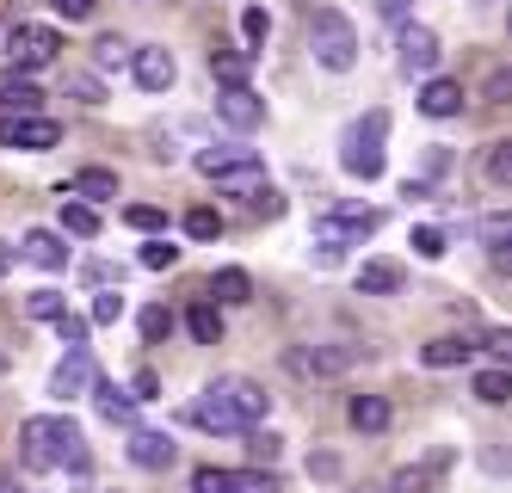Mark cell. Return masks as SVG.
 <instances>
[{"instance_id": "obj_26", "label": "cell", "mask_w": 512, "mask_h": 493, "mask_svg": "<svg viewBox=\"0 0 512 493\" xmlns=\"http://www.w3.org/2000/svg\"><path fill=\"white\" fill-rule=\"evenodd\" d=\"M210 74L223 81V93H229V87H247L253 56H247V50H223V44H216V50H210Z\"/></svg>"}, {"instance_id": "obj_32", "label": "cell", "mask_w": 512, "mask_h": 493, "mask_svg": "<svg viewBox=\"0 0 512 493\" xmlns=\"http://www.w3.org/2000/svg\"><path fill=\"white\" fill-rule=\"evenodd\" d=\"M186 235L192 241H216V235H223V210H210V204L186 210Z\"/></svg>"}, {"instance_id": "obj_6", "label": "cell", "mask_w": 512, "mask_h": 493, "mask_svg": "<svg viewBox=\"0 0 512 493\" xmlns=\"http://www.w3.org/2000/svg\"><path fill=\"white\" fill-rule=\"evenodd\" d=\"M56 50H62L56 25H13V31H7V56L19 62V74L50 68V62H56Z\"/></svg>"}, {"instance_id": "obj_36", "label": "cell", "mask_w": 512, "mask_h": 493, "mask_svg": "<svg viewBox=\"0 0 512 493\" xmlns=\"http://www.w3.org/2000/svg\"><path fill=\"white\" fill-rule=\"evenodd\" d=\"M130 50H136V44H124L118 31H105L99 44H93V62H99V68H124V62H130Z\"/></svg>"}, {"instance_id": "obj_41", "label": "cell", "mask_w": 512, "mask_h": 493, "mask_svg": "<svg viewBox=\"0 0 512 493\" xmlns=\"http://www.w3.org/2000/svg\"><path fill=\"white\" fill-rule=\"evenodd\" d=\"M167 333H173V315L161 309V302H155V309H142V339H149V346H161Z\"/></svg>"}, {"instance_id": "obj_31", "label": "cell", "mask_w": 512, "mask_h": 493, "mask_svg": "<svg viewBox=\"0 0 512 493\" xmlns=\"http://www.w3.org/2000/svg\"><path fill=\"white\" fill-rule=\"evenodd\" d=\"M229 493H284L272 469H229Z\"/></svg>"}, {"instance_id": "obj_12", "label": "cell", "mask_w": 512, "mask_h": 493, "mask_svg": "<svg viewBox=\"0 0 512 493\" xmlns=\"http://www.w3.org/2000/svg\"><path fill=\"white\" fill-rule=\"evenodd\" d=\"M62 198H75V204H87V210H93V204H112V198H118V173H112V167H81L75 179L62 185Z\"/></svg>"}, {"instance_id": "obj_22", "label": "cell", "mask_w": 512, "mask_h": 493, "mask_svg": "<svg viewBox=\"0 0 512 493\" xmlns=\"http://www.w3.org/2000/svg\"><path fill=\"white\" fill-rule=\"evenodd\" d=\"M469 339H457V333H445V339H426V346H420V364L426 370H457V364H469Z\"/></svg>"}, {"instance_id": "obj_9", "label": "cell", "mask_w": 512, "mask_h": 493, "mask_svg": "<svg viewBox=\"0 0 512 493\" xmlns=\"http://www.w3.org/2000/svg\"><path fill=\"white\" fill-rule=\"evenodd\" d=\"M62 142L56 118H0V148H25V155H44Z\"/></svg>"}, {"instance_id": "obj_24", "label": "cell", "mask_w": 512, "mask_h": 493, "mask_svg": "<svg viewBox=\"0 0 512 493\" xmlns=\"http://www.w3.org/2000/svg\"><path fill=\"white\" fill-rule=\"evenodd\" d=\"M210 296H216V309H235V302H253V278L241 272V265H223V272L210 278Z\"/></svg>"}, {"instance_id": "obj_46", "label": "cell", "mask_w": 512, "mask_h": 493, "mask_svg": "<svg viewBox=\"0 0 512 493\" xmlns=\"http://www.w3.org/2000/svg\"><path fill=\"white\" fill-rule=\"evenodd\" d=\"M50 7L68 19V25H81V19H93V0H50Z\"/></svg>"}, {"instance_id": "obj_18", "label": "cell", "mask_w": 512, "mask_h": 493, "mask_svg": "<svg viewBox=\"0 0 512 493\" xmlns=\"http://www.w3.org/2000/svg\"><path fill=\"white\" fill-rule=\"evenodd\" d=\"M420 111H426V118H457V111H463V87L445 81V74H432V81L420 87Z\"/></svg>"}, {"instance_id": "obj_51", "label": "cell", "mask_w": 512, "mask_h": 493, "mask_svg": "<svg viewBox=\"0 0 512 493\" xmlns=\"http://www.w3.org/2000/svg\"><path fill=\"white\" fill-rule=\"evenodd\" d=\"M506 93H512V81H506V74H500V68H494V74H488V99H494V105H500V99H506Z\"/></svg>"}, {"instance_id": "obj_43", "label": "cell", "mask_w": 512, "mask_h": 493, "mask_svg": "<svg viewBox=\"0 0 512 493\" xmlns=\"http://www.w3.org/2000/svg\"><path fill=\"white\" fill-rule=\"evenodd\" d=\"M192 493H229V469H216V463H204V469L192 475Z\"/></svg>"}, {"instance_id": "obj_40", "label": "cell", "mask_w": 512, "mask_h": 493, "mask_svg": "<svg viewBox=\"0 0 512 493\" xmlns=\"http://www.w3.org/2000/svg\"><path fill=\"white\" fill-rule=\"evenodd\" d=\"M506 241H512V216L494 210V216L482 222V247H488V253H506Z\"/></svg>"}, {"instance_id": "obj_49", "label": "cell", "mask_w": 512, "mask_h": 493, "mask_svg": "<svg viewBox=\"0 0 512 493\" xmlns=\"http://www.w3.org/2000/svg\"><path fill=\"white\" fill-rule=\"evenodd\" d=\"M309 475L315 481H334L340 475V457H327V450H321V457H309Z\"/></svg>"}, {"instance_id": "obj_47", "label": "cell", "mask_w": 512, "mask_h": 493, "mask_svg": "<svg viewBox=\"0 0 512 493\" xmlns=\"http://www.w3.org/2000/svg\"><path fill=\"white\" fill-rule=\"evenodd\" d=\"M247 210H253V216H278V210H284V198H278V192H272V185H266V192H260V198H247Z\"/></svg>"}, {"instance_id": "obj_33", "label": "cell", "mask_w": 512, "mask_h": 493, "mask_svg": "<svg viewBox=\"0 0 512 493\" xmlns=\"http://www.w3.org/2000/svg\"><path fill=\"white\" fill-rule=\"evenodd\" d=\"M136 259H142V272H173V265H179V247H173L167 235H155V241L142 247Z\"/></svg>"}, {"instance_id": "obj_13", "label": "cell", "mask_w": 512, "mask_h": 493, "mask_svg": "<svg viewBox=\"0 0 512 493\" xmlns=\"http://www.w3.org/2000/svg\"><path fill=\"white\" fill-rule=\"evenodd\" d=\"M124 457L136 463V469H173V457H179V444L167 438V432H130V444H124Z\"/></svg>"}, {"instance_id": "obj_29", "label": "cell", "mask_w": 512, "mask_h": 493, "mask_svg": "<svg viewBox=\"0 0 512 493\" xmlns=\"http://www.w3.org/2000/svg\"><path fill=\"white\" fill-rule=\"evenodd\" d=\"M475 401H482V407H506L512 401V376L506 370H482V376H475Z\"/></svg>"}, {"instance_id": "obj_14", "label": "cell", "mask_w": 512, "mask_h": 493, "mask_svg": "<svg viewBox=\"0 0 512 493\" xmlns=\"http://www.w3.org/2000/svg\"><path fill=\"white\" fill-rule=\"evenodd\" d=\"M93 389V352H68L62 364H56V376H50V395L56 401H75V395H87Z\"/></svg>"}, {"instance_id": "obj_5", "label": "cell", "mask_w": 512, "mask_h": 493, "mask_svg": "<svg viewBox=\"0 0 512 493\" xmlns=\"http://www.w3.org/2000/svg\"><path fill=\"white\" fill-rule=\"evenodd\" d=\"M309 50H315V62H321V68L346 74V68L358 62V31H352V19H346V13H334V7H321V13L309 19Z\"/></svg>"}, {"instance_id": "obj_11", "label": "cell", "mask_w": 512, "mask_h": 493, "mask_svg": "<svg viewBox=\"0 0 512 493\" xmlns=\"http://www.w3.org/2000/svg\"><path fill=\"white\" fill-rule=\"evenodd\" d=\"M216 118L247 136V130H260V124H266V99L253 93V87H229V93H216Z\"/></svg>"}, {"instance_id": "obj_20", "label": "cell", "mask_w": 512, "mask_h": 493, "mask_svg": "<svg viewBox=\"0 0 512 493\" xmlns=\"http://www.w3.org/2000/svg\"><path fill=\"white\" fill-rule=\"evenodd\" d=\"M241 161H260L247 142H210V148H198V173L204 179H216V173H229V167H241Z\"/></svg>"}, {"instance_id": "obj_17", "label": "cell", "mask_w": 512, "mask_h": 493, "mask_svg": "<svg viewBox=\"0 0 512 493\" xmlns=\"http://www.w3.org/2000/svg\"><path fill=\"white\" fill-rule=\"evenodd\" d=\"M19 259L44 265V272H62V265H68V247H62V235H56V229H31V235L19 241Z\"/></svg>"}, {"instance_id": "obj_45", "label": "cell", "mask_w": 512, "mask_h": 493, "mask_svg": "<svg viewBox=\"0 0 512 493\" xmlns=\"http://www.w3.org/2000/svg\"><path fill=\"white\" fill-rule=\"evenodd\" d=\"M68 93H75L81 105H105V87L93 81V74H75V81H68Z\"/></svg>"}, {"instance_id": "obj_38", "label": "cell", "mask_w": 512, "mask_h": 493, "mask_svg": "<svg viewBox=\"0 0 512 493\" xmlns=\"http://www.w3.org/2000/svg\"><path fill=\"white\" fill-rule=\"evenodd\" d=\"M241 37H247V44H253L247 56H260V44H266V37H272V19H266V7H247V13H241Z\"/></svg>"}, {"instance_id": "obj_52", "label": "cell", "mask_w": 512, "mask_h": 493, "mask_svg": "<svg viewBox=\"0 0 512 493\" xmlns=\"http://www.w3.org/2000/svg\"><path fill=\"white\" fill-rule=\"evenodd\" d=\"M488 352H494V358H506V352H512V339H506V327H494V333H488Z\"/></svg>"}, {"instance_id": "obj_35", "label": "cell", "mask_w": 512, "mask_h": 493, "mask_svg": "<svg viewBox=\"0 0 512 493\" xmlns=\"http://www.w3.org/2000/svg\"><path fill=\"white\" fill-rule=\"evenodd\" d=\"M56 333H62V346H68V352H87V333H93V327H87V315L62 309V315H56Z\"/></svg>"}, {"instance_id": "obj_50", "label": "cell", "mask_w": 512, "mask_h": 493, "mask_svg": "<svg viewBox=\"0 0 512 493\" xmlns=\"http://www.w3.org/2000/svg\"><path fill=\"white\" fill-rule=\"evenodd\" d=\"M445 167H451V148H426V185L445 173Z\"/></svg>"}, {"instance_id": "obj_57", "label": "cell", "mask_w": 512, "mask_h": 493, "mask_svg": "<svg viewBox=\"0 0 512 493\" xmlns=\"http://www.w3.org/2000/svg\"><path fill=\"white\" fill-rule=\"evenodd\" d=\"M93 7H99V0H93Z\"/></svg>"}, {"instance_id": "obj_55", "label": "cell", "mask_w": 512, "mask_h": 493, "mask_svg": "<svg viewBox=\"0 0 512 493\" xmlns=\"http://www.w3.org/2000/svg\"><path fill=\"white\" fill-rule=\"evenodd\" d=\"M352 493H383V487H352Z\"/></svg>"}, {"instance_id": "obj_39", "label": "cell", "mask_w": 512, "mask_h": 493, "mask_svg": "<svg viewBox=\"0 0 512 493\" xmlns=\"http://www.w3.org/2000/svg\"><path fill=\"white\" fill-rule=\"evenodd\" d=\"M124 222H130V229H142V235H161V229H167V210H161V204H130Z\"/></svg>"}, {"instance_id": "obj_3", "label": "cell", "mask_w": 512, "mask_h": 493, "mask_svg": "<svg viewBox=\"0 0 512 493\" xmlns=\"http://www.w3.org/2000/svg\"><path fill=\"white\" fill-rule=\"evenodd\" d=\"M377 210H364V204H340V210H327V216H315V229H309V241H315V265H334L346 247H364L377 235Z\"/></svg>"}, {"instance_id": "obj_23", "label": "cell", "mask_w": 512, "mask_h": 493, "mask_svg": "<svg viewBox=\"0 0 512 493\" xmlns=\"http://www.w3.org/2000/svg\"><path fill=\"white\" fill-rule=\"evenodd\" d=\"M438 475H445V450H438L432 463H408V469H395L389 493H432V487H438Z\"/></svg>"}, {"instance_id": "obj_10", "label": "cell", "mask_w": 512, "mask_h": 493, "mask_svg": "<svg viewBox=\"0 0 512 493\" xmlns=\"http://www.w3.org/2000/svg\"><path fill=\"white\" fill-rule=\"evenodd\" d=\"M130 68H136V87H142V93H167V87L179 81V62H173V50H161V44H136V50H130Z\"/></svg>"}, {"instance_id": "obj_8", "label": "cell", "mask_w": 512, "mask_h": 493, "mask_svg": "<svg viewBox=\"0 0 512 493\" xmlns=\"http://www.w3.org/2000/svg\"><path fill=\"white\" fill-rule=\"evenodd\" d=\"M395 68L408 74H420V81H432V68H438V31H426V25H408L401 31V44H395Z\"/></svg>"}, {"instance_id": "obj_25", "label": "cell", "mask_w": 512, "mask_h": 493, "mask_svg": "<svg viewBox=\"0 0 512 493\" xmlns=\"http://www.w3.org/2000/svg\"><path fill=\"white\" fill-rule=\"evenodd\" d=\"M87 395H93V407H99V413H105V420H112V426H130L136 401H130V395H124L118 383H105V376H93V389H87Z\"/></svg>"}, {"instance_id": "obj_42", "label": "cell", "mask_w": 512, "mask_h": 493, "mask_svg": "<svg viewBox=\"0 0 512 493\" xmlns=\"http://www.w3.org/2000/svg\"><path fill=\"white\" fill-rule=\"evenodd\" d=\"M445 247H451L445 229H414V253H420V259H445Z\"/></svg>"}, {"instance_id": "obj_19", "label": "cell", "mask_w": 512, "mask_h": 493, "mask_svg": "<svg viewBox=\"0 0 512 493\" xmlns=\"http://www.w3.org/2000/svg\"><path fill=\"white\" fill-rule=\"evenodd\" d=\"M216 192H223V198H260L266 192V167L260 161H241L229 173H216Z\"/></svg>"}, {"instance_id": "obj_48", "label": "cell", "mask_w": 512, "mask_h": 493, "mask_svg": "<svg viewBox=\"0 0 512 493\" xmlns=\"http://www.w3.org/2000/svg\"><path fill=\"white\" fill-rule=\"evenodd\" d=\"M247 450H253V457H266V463H272V457H278V438H272V432H247Z\"/></svg>"}, {"instance_id": "obj_56", "label": "cell", "mask_w": 512, "mask_h": 493, "mask_svg": "<svg viewBox=\"0 0 512 493\" xmlns=\"http://www.w3.org/2000/svg\"><path fill=\"white\" fill-rule=\"evenodd\" d=\"M0 376H7V358H0Z\"/></svg>"}, {"instance_id": "obj_54", "label": "cell", "mask_w": 512, "mask_h": 493, "mask_svg": "<svg viewBox=\"0 0 512 493\" xmlns=\"http://www.w3.org/2000/svg\"><path fill=\"white\" fill-rule=\"evenodd\" d=\"M13 259H19V253H13L7 241H0V278H7V272H13Z\"/></svg>"}, {"instance_id": "obj_30", "label": "cell", "mask_w": 512, "mask_h": 493, "mask_svg": "<svg viewBox=\"0 0 512 493\" xmlns=\"http://www.w3.org/2000/svg\"><path fill=\"white\" fill-rule=\"evenodd\" d=\"M482 173H488V185H494V192H506V185H512V142H488V161H482Z\"/></svg>"}, {"instance_id": "obj_2", "label": "cell", "mask_w": 512, "mask_h": 493, "mask_svg": "<svg viewBox=\"0 0 512 493\" xmlns=\"http://www.w3.org/2000/svg\"><path fill=\"white\" fill-rule=\"evenodd\" d=\"M19 444H25L31 469H68V475L93 469V450H87L81 426L68 420V413H31V420L19 426Z\"/></svg>"}, {"instance_id": "obj_28", "label": "cell", "mask_w": 512, "mask_h": 493, "mask_svg": "<svg viewBox=\"0 0 512 493\" xmlns=\"http://www.w3.org/2000/svg\"><path fill=\"white\" fill-rule=\"evenodd\" d=\"M62 235L93 241V235H99V210H87V204H75V198H62Z\"/></svg>"}, {"instance_id": "obj_34", "label": "cell", "mask_w": 512, "mask_h": 493, "mask_svg": "<svg viewBox=\"0 0 512 493\" xmlns=\"http://www.w3.org/2000/svg\"><path fill=\"white\" fill-rule=\"evenodd\" d=\"M118 315H124V290H99L93 309H87V327H112Z\"/></svg>"}, {"instance_id": "obj_16", "label": "cell", "mask_w": 512, "mask_h": 493, "mask_svg": "<svg viewBox=\"0 0 512 493\" xmlns=\"http://www.w3.org/2000/svg\"><path fill=\"white\" fill-rule=\"evenodd\" d=\"M346 420H352V432H364V438H377V432H389V401L383 395H352L346 401Z\"/></svg>"}, {"instance_id": "obj_27", "label": "cell", "mask_w": 512, "mask_h": 493, "mask_svg": "<svg viewBox=\"0 0 512 493\" xmlns=\"http://www.w3.org/2000/svg\"><path fill=\"white\" fill-rule=\"evenodd\" d=\"M186 327H192V339H198V346H223V309H216L210 296L186 309Z\"/></svg>"}, {"instance_id": "obj_37", "label": "cell", "mask_w": 512, "mask_h": 493, "mask_svg": "<svg viewBox=\"0 0 512 493\" xmlns=\"http://www.w3.org/2000/svg\"><path fill=\"white\" fill-rule=\"evenodd\" d=\"M62 309H68L62 290H31V296H25V315H31V321H56Z\"/></svg>"}, {"instance_id": "obj_44", "label": "cell", "mask_w": 512, "mask_h": 493, "mask_svg": "<svg viewBox=\"0 0 512 493\" xmlns=\"http://www.w3.org/2000/svg\"><path fill=\"white\" fill-rule=\"evenodd\" d=\"M130 401H161V376L155 370H136L130 376Z\"/></svg>"}, {"instance_id": "obj_15", "label": "cell", "mask_w": 512, "mask_h": 493, "mask_svg": "<svg viewBox=\"0 0 512 493\" xmlns=\"http://www.w3.org/2000/svg\"><path fill=\"white\" fill-rule=\"evenodd\" d=\"M0 105H7V118H38V111H44V93H38V81H31V74H7V81H0Z\"/></svg>"}, {"instance_id": "obj_21", "label": "cell", "mask_w": 512, "mask_h": 493, "mask_svg": "<svg viewBox=\"0 0 512 493\" xmlns=\"http://www.w3.org/2000/svg\"><path fill=\"white\" fill-rule=\"evenodd\" d=\"M401 290V265L395 259H364L358 265V296H395Z\"/></svg>"}, {"instance_id": "obj_53", "label": "cell", "mask_w": 512, "mask_h": 493, "mask_svg": "<svg viewBox=\"0 0 512 493\" xmlns=\"http://www.w3.org/2000/svg\"><path fill=\"white\" fill-rule=\"evenodd\" d=\"M408 7H414V0H377V13H383V19H401Z\"/></svg>"}, {"instance_id": "obj_7", "label": "cell", "mask_w": 512, "mask_h": 493, "mask_svg": "<svg viewBox=\"0 0 512 493\" xmlns=\"http://www.w3.org/2000/svg\"><path fill=\"white\" fill-rule=\"evenodd\" d=\"M284 364L297 370V376H346L358 364V346H297V352H284Z\"/></svg>"}, {"instance_id": "obj_4", "label": "cell", "mask_w": 512, "mask_h": 493, "mask_svg": "<svg viewBox=\"0 0 512 493\" xmlns=\"http://www.w3.org/2000/svg\"><path fill=\"white\" fill-rule=\"evenodd\" d=\"M383 136H389V111H371V118H358L352 130H346V142H340V167L352 173V179H383V167H389V155H383Z\"/></svg>"}, {"instance_id": "obj_1", "label": "cell", "mask_w": 512, "mask_h": 493, "mask_svg": "<svg viewBox=\"0 0 512 493\" xmlns=\"http://www.w3.org/2000/svg\"><path fill=\"white\" fill-rule=\"evenodd\" d=\"M266 407H272V395L253 383V376H216L192 407V426H204V432H253L266 420Z\"/></svg>"}]
</instances>
